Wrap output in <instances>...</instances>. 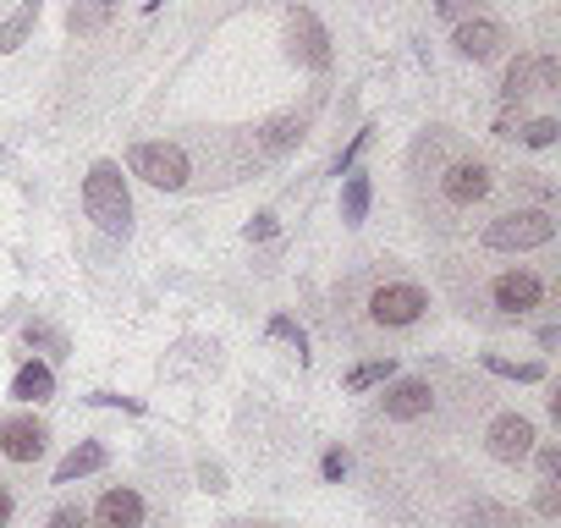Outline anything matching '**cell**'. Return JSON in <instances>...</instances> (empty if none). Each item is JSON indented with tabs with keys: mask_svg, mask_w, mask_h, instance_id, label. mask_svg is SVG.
<instances>
[{
	"mask_svg": "<svg viewBox=\"0 0 561 528\" xmlns=\"http://www.w3.org/2000/svg\"><path fill=\"white\" fill-rule=\"evenodd\" d=\"M83 215L105 231V237H127L133 231V193L116 160H94L83 176Z\"/></svg>",
	"mask_w": 561,
	"mask_h": 528,
	"instance_id": "6da1fadb",
	"label": "cell"
},
{
	"mask_svg": "<svg viewBox=\"0 0 561 528\" xmlns=\"http://www.w3.org/2000/svg\"><path fill=\"white\" fill-rule=\"evenodd\" d=\"M556 237V215L550 209H506L484 226V248L490 253H528V248H545Z\"/></svg>",
	"mask_w": 561,
	"mask_h": 528,
	"instance_id": "7a4b0ae2",
	"label": "cell"
},
{
	"mask_svg": "<svg viewBox=\"0 0 561 528\" xmlns=\"http://www.w3.org/2000/svg\"><path fill=\"white\" fill-rule=\"evenodd\" d=\"M127 171H133L138 182L160 187V193H182V187H187V176H193L187 154H182L176 144H165V138L133 144V149H127Z\"/></svg>",
	"mask_w": 561,
	"mask_h": 528,
	"instance_id": "3957f363",
	"label": "cell"
},
{
	"mask_svg": "<svg viewBox=\"0 0 561 528\" xmlns=\"http://www.w3.org/2000/svg\"><path fill=\"white\" fill-rule=\"evenodd\" d=\"M424 309H430V298H424L419 282H386V287H375V298H369V320H375V325H391V331L419 325Z\"/></svg>",
	"mask_w": 561,
	"mask_h": 528,
	"instance_id": "277c9868",
	"label": "cell"
},
{
	"mask_svg": "<svg viewBox=\"0 0 561 528\" xmlns=\"http://www.w3.org/2000/svg\"><path fill=\"white\" fill-rule=\"evenodd\" d=\"M287 39H293V56H298V67H309V72H331L336 50H331V34H325V23H320L309 7H287Z\"/></svg>",
	"mask_w": 561,
	"mask_h": 528,
	"instance_id": "5b68a950",
	"label": "cell"
},
{
	"mask_svg": "<svg viewBox=\"0 0 561 528\" xmlns=\"http://www.w3.org/2000/svg\"><path fill=\"white\" fill-rule=\"evenodd\" d=\"M484 446H490L495 462H523L539 446V429H534L528 413H495L490 429H484Z\"/></svg>",
	"mask_w": 561,
	"mask_h": 528,
	"instance_id": "8992f818",
	"label": "cell"
},
{
	"mask_svg": "<svg viewBox=\"0 0 561 528\" xmlns=\"http://www.w3.org/2000/svg\"><path fill=\"white\" fill-rule=\"evenodd\" d=\"M45 446H50V429H45V418H34V413H12V418H0V457L7 462H39L45 457Z\"/></svg>",
	"mask_w": 561,
	"mask_h": 528,
	"instance_id": "52a82bcc",
	"label": "cell"
},
{
	"mask_svg": "<svg viewBox=\"0 0 561 528\" xmlns=\"http://www.w3.org/2000/svg\"><path fill=\"white\" fill-rule=\"evenodd\" d=\"M561 83V67L550 61V56H517L512 67H506V83H501V94L517 105V100H528V94H550Z\"/></svg>",
	"mask_w": 561,
	"mask_h": 528,
	"instance_id": "ba28073f",
	"label": "cell"
},
{
	"mask_svg": "<svg viewBox=\"0 0 561 528\" xmlns=\"http://www.w3.org/2000/svg\"><path fill=\"white\" fill-rule=\"evenodd\" d=\"M539 298H545V282H539L534 271H506V276L490 282V303H495L506 320H523L528 309H539Z\"/></svg>",
	"mask_w": 561,
	"mask_h": 528,
	"instance_id": "9c48e42d",
	"label": "cell"
},
{
	"mask_svg": "<svg viewBox=\"0 0 561 528\" xmlns=\"http://www.w3.org/2000/svg\"><path fill=\"white\" fill-rule=\"evenodd\" d=\"M451 45H457L462 61H495L501 45H506V28H501L495 18H462V23L451 28Z\"/></svg>",
	"mask_w": 561,
	"mask_h": 528,
	"instance_id": "30bf717a",
	"label": "cell"
},
{
	"mask_svg": "<svg viewBox=\"0 0 561 528\" xmlns=\"http://www.w3.org/2000/svg\"><path fill=\"white\" fill-rule=\"evenodd\" d=\"M490 165L484 160H457V165H446L440 171V193H446V204H457V209H473L484 193H490Z\"/></svg>",
	"mask_w": 561,
	"mask_h": 528,
	"instance_id": "8fae6325",
	"label": "cell"
},
{
	"mask_svg": "<svg viewBox=\"0 0 561 528\" xmlns=\"http://www.w3.org/2000/svg\"><path fill=\"white\" fill-rule=\"evenodd\" d=\"M380 408H386V418L413 424V418H424V413L435 408V391H430V380H419V375H408V380H386Z\"/></svg>",
	"mask_w": 561,
	"mask_h": 528,
	"instance_id": "7c38bea8",
	"label": "cell"
},
{
	"mask_svg": "<svg viewBox=\"0 0 561 528\" xmlns=\"http://www.w3.org/2000/svg\"><path fill=\"white\" fill-rule=\"evenodd\" d=\"M89 523H94V528H144V495H138L133 484H111V490L94 501Z\"/></svg>",
	"mask_w": 561,
	"mask_h": 528,
	"instance_id": "4fadbf2b",
	"label": "cell"
},
{
	"mask_svg": "<svg viewBox=\"0 0 561 528\" xmlns=\"http://www.w3.org/2000/svg\"><path fill=\"white\" fill-rule=\"evenodd\" d=\"M56 397V369L45 364V358H28L18 375H12V402H50Z\"/></svg>",
	"mask_w": 561,
	"mask_h": 528,
	"instance_id": "5bb4252c",
	"label": "cell"
},
{
	"mask_svg": "<svg viewBox=\"0 0 561 528\" xmlns=\"http://www.w3.org/2000/svg\"><path fill=\"white\" fill-rule=\"evenodd\" d=\"M105 462H111V451H105L100 440H83V446H72V451L56 462V479H50V484H78V479L100 473Z\"/></svg>",
	"mask_w": 561,
	"mask_h": 528,
	"instance_id": "9a60e30c",
	"label": "cell"
},
{
	"mask_svg": "<svg viewBox=\"0 0 561 528\" xmlns=\"http://www.w3.org/2000/svg\"><path fill=\"white\" fill-rule=\"evenodd\" d=\"M304 133H309V111L275 116V122H264V127H259V149H264V154H287L293 144H304Z\"/></svg>",
	"mask_w": 561,
	"mask_h": 528,
	"instance_id": "2e32d148",
	"label": "cell"
},
{
	"mask_svg": "<svg viewBox=\"0 0 561 528\" xmlns=\"http://www.w3.org/2000/svg\"><path fill=\"white\" fill-rule=\"evenodd\" d=\"M39 12H45V0H18V12L7 18V23H0V50H23L28 45V34L39 28Z\"/></svg>",
	"mask_w": 561,
	"mask_h": 528,
	"instance_id": "e0dca14e",
	"label": "cell"
},
{
	"mask_svg": "<svg viewBox=\"0 0 561 528\" xmlns=\"http://www.w3.org/2000/svg\"><path fill=\"white\" fill-rule=\"evenodd\" d=\"M23 347H34V353H45L50 364H61V358L72 353V342H67V331H56L50 320H28V325H23Z\"/></svg>",
	"mask_w": 561,
	"mask_h": 528,
	"instance_id": "ac0fdd59",
	"label": "cell"
},
{
	"mask_svg": "<svg viewBox=\"0 0 561 528\" xmlns=\"http://www.w3.org/2000/svg\"><path fill=\"white\" fill-rule=\"evenodd\" d=\"M369 198H375V193H369V176H364V171H347V176H342V220H347V226H364Z\"/></svg>",
	"mask_w": 561,
	"mask_h": 528,
	"instance_id": "d6986e66",
	"label": "cell"
},
{
	"mask_svg": "<svg viewBox=\"0 0 561 528\" xmlns=\"http://www.w3.org/2000/svg\"><path fill=\"white\" fill-rule=\"evenodd\" d=\"M386 380H397V358H364V364L347 369V391H353V397H358V391H375V386H386Z\"/></svg>",
	"mask_w": 561,
	"mask_h": 528,
	"instance_id": "ffe728a7",
	"label": "cell"
},
{
	"mask_svg": "<svg viewBox=\"0 0 561 528\" xmlns=\"http://www.w3.org/2000/svg\"><path fill=\"white\" fill-rule=\"evenodd\" d=\"M111 23V12L105 7H89V0H72V12H67V28L72 34H100Z\"/></svg>",
	"mask_w": 561,
	"mask_h": 528,
	"instance_id": "44dd1931",
	"label": "cell"
},
{
	"mask_svg": "<svg viewBox=\"0 0 561 528\" xmlns=\"http://www.w3.org/2000/svg\"><path fill=\"white\" fill-rule=\"evenodd\" d=\"M528 149H550L556 138H561V122L556 116H534V122H523V133H517Z\"/></svg>",
	"mask_w": 561,
	"mask_h": 528,
	"instance_id": "7402d4cb",
	"label": "cell"
},
{
	"mask_svg": "<svg viewBox=\"0 0 561 528\" xmlns=\"http://www.w3.org/2000/svg\"><path fill=\"white\" fill-rule=\"evenodd\" d=\"M484 369L490 375H506V380H523V386H534V380H545V364H512V358H484Z\"/></svg>",
	"mask_w": 561,
	"mask_h": 528,
	"instance_id": "603a6c76",
	"label": "cell"
},
{
	"mask_svg": "<svg viewBox=\"0 0 561 528\" xmlns=\"http://www.w3.org/2000/svg\"><path fill=\"white\" fill-rule=\"evenodd\" d=\"M468 528H523L506 506H495V501H479L473 512H468Z\"/></svg>",
	"mask_w": 561,
	"mask_h": 528,
	"instance_id": "cb8c5ba5",
	"label": "cell"
},
{
	"mask_svg": "<svg viewBox=\"0 0 561 528\" xmlns=\"http://www.w3.org/2000/svg\"><path fill=\"white\" fill-rule=\"evenodd\" d=\"M270 336H275V342H293L298 358H309V336H304V325H298L293 314H275V320H270Z\"/></svg>",
	"mask_w": 561,
	"mask_h": 528,
	"instance_id": "d4e9b609",
	"label": "cell"
},
{
	"mask_svg": "<svg viewBox=\"0 0 561 528\" xmlns=\"http://www.w3.org/2000/svg\"><path fill=\"white\" fill-rule=\"evenodd\" d=\"M45 528H94V523H89V512H83V506H72V501H67V506H56V512H50V523H45Z\"/></svg>",
	"mask_w": 561,
	"mask_h": 528,
	"instance_id": "484cf974",
	"label": "cell"
},
{
	"mask_svg": "<svg viewBox=\"0 0 561 528\" xmlns=\"http://www.w3.org/2000/svg\"><path fill=\"white\" fill-rule=\"evenodd\" d=\"M479 7H484V0H435V12H440L446 23H462V18H479Z\"/></svg>",
	"mask_w": 561,
	"mask_h": 528,
	"instance_id": "4316f807",
	"label": "cell"
},
{
	"mask_svg": "<svg viewBox=\"0 0 561 528\" xmlns=\"http://www.w3.org/2000/svg\"><path fill=\"white\" fill-rule=\"evenodd\" d=\"M369 133H375V127H364V133H353V144H347V149H342V154H336V165H331V171H336V176H347V171H353V160H358V154H364V144H369Z\"/></svg>",
	"mask_w": 561,
	"mask_h": 528,
	"instance_id": "83f0119b",
	"label": "cell"
},
{
	"mask_svg": "<svg viewBox=\"0 0 561 528\" xmlns=\"http://www.w3.org/2000/svg\"><path fill=\"white\" fill-rule=\"evenodd\" d=\"M528 457L539 462V479H556L561 473V446H534Z\"/></svg>",
	"mask_w": 561,
	"mask_h": 528,
	"instance_id": "f1b7e54d",
	"label": "cell"
},
{
	"mask_svg": "<svg viewBox=\"0 0 561 528\" xmlns=\"http://www.w3.org/2000/svg\"><path fill=\"white\" fill-rule=\"evenodd\" d=\"M320 473H325L331 484H336V479H347V451H342V446H331V451L320 457Z\"/></svg>",
	"mask_w": 561,
	"mask_h": 528,
	"instance_id": "f546056e",
	"label": "cell"
},
{
	"mask_svg": "<svg viewBox=\"0 0 561 528\" xmlns=\"http://www.w3.org/2000/svg\"><path fill=\"white\" fill-rule=\"evenodd\" d=\"M534 506H539V517H556V512H561V495H556V479H539V495H534Z\"/></svg>",
	"mask_w": 561,
	"mask_h": 528,
	"instance_id": "4dcf8cb0",
	"label": "cell"
},
{
	"mask_svg": "<svg viewBox=\"0 0 561 528\" xmlns=\"http://www.w3.org/2000/svg\"><path fill=\"white\" fill-rule=\"evenodd\" d=\"M275 231H280V226H275V215H253V220H248V231H242V237H248V242H270V237H275Z\"/></svg>",
	"mask_w": 561,
	"mask_h": 528,
	"instance_id": "1f68e13d",
	"label": "cell"
},
{
	"mask_svg": "<svg viewBox=\"0 0 561 528\" xmlns=\"http://www.w3.org/2000/svg\"><path fill=\"white\" fill-rule=\"evenodd\" d=\"M198 479H204V490H215V495L226 490V468H220V462H209V457H198Z\"/></svg>",
	"mask_w": 561,
	"mask_h": 528,
	"instance_id": "d6a6232c",
	"label": "cell"
},
{
	"mask_svg": "<svg viewBox=\"0 0 561 528\" xmlns=\"http://www.w3.org/2000/svg\"><path fill=\"white\" fill-rule=\"evenodd\" d=\"M94 402H100V408H127V413H144V402H133V397H116V391H94Z\"/></svg>",
	"mask_w": 561,
	"mask_h": 528,
	"instance_id": "836d02e7",
	"label": "cell"
},
{
	"mask_svg": "<svg viewBox=\"0 0 561 528\" xmlns=\"http://www.w3.org/2000/svg\"><path fill=\"white\" fill-rule=\"evenodd\" d=\"M517 133H523V116L501 111V116H495V138H517Z\"/></svg>",
	"mask_w": 561,
	"mask_h": 528,
	"instance_id": "e575fe53",
	"label": "cell"
},
{
	"mask_svg": "<svg viewBox=\"0 0 561 528\" xmlns=\"http://www.w3.org/2000/svg\"><path fill=\"white\" fill-rule=\"evenodd\" d=\"M12 512H18V501H12L7 484H0V528H12Z\"/></svg>",
	"mask_w": 561,
	"mask_h": 528,
	"instance_id": "d590c367",
	"label": "cell"
},
{
	"mask_svg": "<svg viewBox=\"0 0 561 528\" xmlns=\"http://www.w3.org/2000/svg\"><path fill=\"white\" fill-rule=\"evenodd\" d=\"M89 7H105V12H116V0H89Z\"/></svg>",
	"mask_w": 561,
	"mask_h": 528,
	"instance_id": "8d00e7d4",
	"label": "cell"
}]
</instances>
